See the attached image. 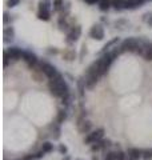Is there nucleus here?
Returning <instances> with one entry per match:
<instances>
[{"instance_id":"obj_1","label":"nucleus","mask_w":152,"mask_h":160,"mask_svg":"<svg viewBox=\"0 0 152 160\" xmlns=\"http://www.w3.org/2000/svg\"><path fill=\"white\" fill-rule=\"evenodd\" d=\"M49 91L53 96H58V98H65L69 95V88H68V84L65 83V80L63 78L62 73H58L53 79H49Z\"/></svg>"},{"instance_id":"obj_2","label":"nucleus","mask_w":152,"mask_h":160,"mask_svg":"<svg viewBox=\"0 0 152 160\" xmlns=\"http://www.w3.org/2000/svg\"><path fill=\"white\" fill-rule=\"evenodd\" d=\"M99 78H100V73H99V68H98V62L95 60L87 68V71H85V87L88 89H92L96 86V83H98Z\"/></svg>"},{"instance_id":"obj_3","label":"nucleus","mask_w":152,"mask_h":160,"mask_svg":"<svg viewBox=\"0 0 152 160\" xmlns=\"http://www.w3.org/2000/svg\"><path fill=\"white\" fill-rule=\"evenodd\" d=\"M114 60H115V58H114V55L111 52L104 53L103 56L96 60V62H98V68H99L100 76H103L104 73H107V71L109 69V67H111V64H112Z\"/></svg>"},{"instance_id":"obj_4","label":"nucleus","mask_w":152,"mask_h":160,"mask_svg":"<svg viewBox=\"0 0 152 160\" xmlns=\"http://www.w3.org/2000/svg\"><path fill=\"white\" fill-rule=\"evenodd\" d=\"M139 47V39L136 38H127L125 40H123L120 44V49L121 52H136Z\"/></svg>"},{"instance_id":"obj_5","label":"nucleus","mask_w":152,"mask_h":160,"mask_svg":"<svg viewBox=\"0 0 152 160\" xmlns=\"http://www.w3.org/2000/svg\"><path fill=\"white\" fill-rule=\"evenodd\" d=\"M39 68H40V71H42V73H44L48 79H53L59 73L58 69L55 68L52 64H49L47 62H40L39 63Z\"/></svg>"},{"instance_id":"obj_6","label":"nucleus","mask_w":152,"mask_h":160,"mask_svg":"<svg viewBox=\"0 0 152 160\" xmlns=\"http://www.w3.org/2000/svg\"><path fill=\"white\" fill-rule=\"evenodd\" d=\"M89 36L95 39V40H103L104 36H105V32H104V28L101 24H94L92 27L89 29Z\"/></svg>"},{"instance_id":"obj_7","label":"nucleus","mask_w":152,"mask_h":160,"mask_svg":"<svg viewBox=\"0 0 152 160\" xmlns=\"http://www.w3.org/2000/svg\"><path fill=\"white\" fill-rule=\"evenodd\" d=\"M103 135H104V129L99 128V129H96V131L88 133V136L84 139V143L85 144H95V143L100 142L101 138H103Z\"/></svg>"},{"instance_id":"obj_8","label":"nucleus","mask_w":152,"mask_h":160,"mask_svg":"<svg viewBox=\"0 0 152 160\" xmlns=\"http://www.w3.org/2000/svg\"><path fill=\"white\" fill-rule=\"evenodd\" d=\"M80 35H82V27L80 26H73L69 28L68 31V35H67V42L71 43V42H78Z\"/></svg>"},{"instance_id":"obj_9","label":"nucleus","mask_w":152,"mask_h":160,"mask_svg":"<svg viewBox=\"0 0 152 160\" xmlns=\"http://www.w3.org/2000/svg\"><path fill=\"white\" fill-rule=\"evenodd\" d=\"M24 52L22 48H19V47H9L7 49V53H8V56L11 58L12 60H20V59H23L24 58Z\"/></svg>"},{"instance_id":"obj_10","label":"nucleus","mask_w":152,"mask_h":160,"mask_svg":"<svg viewBox=\"0 0 152 160\" xmlns=\"http://www.w3.org/2000/svg\"><path fill=\"white\" fill-rule=\"evenodd\" d=\"M23 60L25 63H27V66L29 67V68H33L36 64H39V62H38V56L35 53H32V52H29V51H25L24 52V58H23Z\"/></svg>"},{"instance_id":"obj_11","label":"nucleus","mask_w":152,"mask_h":160,"mask_svg":"<svg viewBox=\"0 0 152 160\" xmlns=\"http://www.w3.org/2000/svg\"><path fill=\"white\" fill-rule=\"evenodd\" d=\"M3 38H4V42L9 43L15 39V29L13 27H6L3 31Z\"/></svg>"},{"instance_id":"obj_12","label":"nucleus","mask_w":152,"mask_h":160,"mask_svg":"<svg viewBox=\"0 0 152 160\" xmlns=\"http://www.w3.org/2000/svg\"><path fill=\"white\" fill-rule=\"evenodd\" d=\"M147 0H125V9H135L141 7Z\"/></svg>"},{"instance_id":"obj_13","label":"nucleus","mask_w":152,"mask_h":160,"mask_svg":"<svg viewBox=\"0 0 152 160\" xmlns=\"http://www.w3.org/2000/svg\"><path fill=\"white\" fill-rule=\"evenodd\" d=\"M119 38H114V39H111L109 40V42H107V43H105L104 44V47L103 48H101V51H100V53H107V52H109V49H111V47H114L115 46V44H118L119 43Z\"/></svg>"},{"instance_id":"obj_14","label":"nucleus","mask_w":152,"mask_h":160,"mask_svg":"<svg viewBox=\"0 0 152 160\" xmlns=\"http://www.w3.org/2000/svg\"><path fill=\"white\" fill-rule=\"evenodd\" d=\"M91 127H92V124H91V122H88V120L78 123V129H79L80 133H87L91 129Z\"/></svg>"},{"instance_id":"obj_15","label":"nucleus","mask_w":152,"mask_h":160,"mask_svg":"<svg viewBox=\"0 0 152 160\" xmlns=\"http://www.w3.org/2000/svg\"><path fill=\"white\" fill-rule=\"evenodd\" d=\"M63 59L65 60V62H73V60L76 59V52L71 48L65 49V51L63 52Z\"/></svg>"},{"instance_id":"obj_16","label":"nucleus","mask_w":152,"mask_h":160,"mask_svg":"<svg viewBox=\"0 0 152 160\" xmlns=\"http://www.w3.org/2000/svg\"><path fill=\"white\" fill-rule=\"evenodd\" d=\"M112 7V0H100L99 2V9L100 11H108V9Z\"/></svg>"},{"instance_id":"obj_17","label":"nucleus","mask_w":152,"mask_h":160,"mask_svg":"<svg viewBox=\"0 0 152 160\" xmlns=\"http://www.w3.org/2000/svg\"><path fill=\"white\" fill-rule=\"evenodd\" d=\"M69 11H71V3L69 2H65L63 8H62V11H60V18L65 19L69 15Z\"/></svg>"},{"instance_id":"obj_18","label":"nucleus","mask_w":152,"mask_h":160,"mask_svg":"<svg viewBox=\"0 0 152 160\" xmlns=\"http://www.w3.org/2000/svg\"><path fill=\"white\" fill-rule=\"evenodd\" d=\"M39 11H49L51 12V2L49 0H40L39 2Z\"/></svg>"},{"instance_id":"obj_19","label":"nucleus","mask_w":152,"mask_h":160,"mask_svg":"<svg viewBox=\"0 0 152 160\" xmlns=\"http://www.w3.org/2000/svg\"><path fill=\"white\" fill-rule=\"evenodd\" d=\"M112 7L116 9V11L125 9V0H112Z\"/></svg>"},{"instance_id":"obj_20","label":"nucleus","mask_w":152,"mask_h":160,"mask_svg":"<svg viewBox=\"0 0 152 160\" xmlns=\"http://www.w3.org/2000/svg\"><path fill=\"white\" fill-rule=\"evenodd\" d=\"M140 156H141V152L139 151V149H136V148L128 149V158H129L131 160H138Z\"/></svg>"},{"instance_id":"obj_21","label":"nucleus","mask_w":152,"mask_h":160,"mask_svg":"<svg viewBox=\"0 0 152 160\" xmlns=\"http://www.w3.org/2000/svg\"><path fill=\"white\" fill-rule=\"evenodd\" d=\"M38 18L40 20H44V22H48L51 19V12L49 11H39L38 12Z\"/></svg>"},{"instance_id":"obj_22","label":"nucleus","mask_w":152,"mask_h":160,"mask_svg":"<svg viewBox=\"0 0 152 160\" xmlns=\"http://www.w3.org/2000/svg\"><path fill=\"white\" fill-rule=\"evenodd\" d=\"M64 0H53L52 6H53V11H62V8L64 6Z\"/></svg>"},{"instance_id":"obj_23","label":"nucleus","mask_w":152,"mask_h":160,"mask_svg":"<svg viewBox=\"0 0 152 160\" xmlns=\"http://www.w3.org/2000/svg\"><path fill=\"white\" fill-rule=\"evenodd\" d=\"M53 149V144L52 143H49V142H45V143H43V146H42V151L43 152H51Z\"/></svg>"},{"instance_id":"obj_24","label":"nucleus","mask_w":152,"mask_h":160,"mask_svg":"<svg viewBox=\"0 0 152 160\" xmlns=\"http://www.w3.org/2000/svg\"><path fill=\"white\" fill-rule=\"evenodd\" d=\"M65 119H67V112H65V111H59V115H58V122H59V124L63 123Z\"/></svg>"},{"instance_id":"obj_25","label":"nucleus","mask_w":152,"mask_h":160,"mask_svg":"<svg viewBox=\"0 0 152 160\" xmlns=\"http://www.w3.org/2000/svg\"><path fill=\"white\" fill-rule=\"evenodd\" d=\"M115 26H116V28H120V29H124V27L123 26H128V23L125 22V20H123V19H120V20H118V22L115 23Z\"/></svg>"},{"instance_id":"obj_26","label":"nucleus","mask_w":152,"mask_h":160,"mask_svg":"<svg viewBox=\"0 0 152 160\" xmlns=\"http://www.w3.org/2000/svg\"><path fill=\"white\" fill-rule=\"evenodd\" d=\"M143 20H144L147 24H148V26H152V13H145Z\"/></svg>"},{"instance_id":"obj_27","label":"nucleus","mask_w":152,"mask_h":160,"mask_svg":"<svg viewBox=\"0 0 152 160\" xmlns=\"http://www.w3.org/2000/svg\"><path fill=\"white\" fill-rule=\"evenodd\" d=\"M19 3H20V0H8V2H7V7L13 8V7L19 6Z\"/></svg>"},{"instance_id":"obj_28","label":"nucleus","mask_w":152,"mask_h":160,"mask_svg":"<svg viewBox=\"0 0 152 160\" xmlns=\"http://www.w3.org/2000/svg\"><path fill=\"white\" fill-rule=\"evenodd\" d=\"M105 160H118L116 159V152H108L107 156H105Z\"/></svg>"},{"instance_id":"obj_29","label":"nucleus","mask_w":152,"mask_h":160,"mask_svg":"<svg viewBox=\"0 0 152 160\" xmlns=\"http://www.w3.org/2000/svg\"><path fill=\"white\" fill-rule=\"evenodd\" d=\"M9 58L8 56V53H7V51H4V67H8L9 66Z\"/></svg>"},{"instance_id":"obj_30","label":"nucleus","mask_w":152,"mask_h":160,"mask_svg":"<svg viewBox=\"0 0 152 160\" xmlns=\"http://www.w3.org/2000/svg\"><path fill=\"white\" fill-rule=\"evenodd\" d=\"M84 55H87V46H85V44H83V46H82V53H80V60H83Z\"/></svg>"},{"instance_id":"obj_31","label":"nucleus","mask_w":152,"mask_h":160,"mask_svg":"<svg viewBox=\"0 0 152 160\" xmlns=\"http://www.w3.org/2000/svg\"><path fill=\"white\" fill-rule=\"evenodd\" d=\"M143 159H144V160H149V159H152V151H145Z\"/></svg>"},{"instance_id":"obj_32","label":"nucleus","mask_w":152,"mask_h":160,"mask_svg":"<svg viewBox=\"0 0 152 160\" xmlns=\"http://www.w3.org/2000/svg\"><path fill=\"white\" fill-rule=\"evenodd\" d=\"M59 51H58V48H49V49H47V53H49V55H56Z\"/></svg>"},{"instance_id":"obj_33","label":"nucleus","mask_w":152,"mask_h":160,"mask_svg":"<svg viewBox=\"0 0 152 160\" xmlns=\"http://www.w3.org/2000/svg\"><path fill=\"white\" fill-rule=\"evenodd\" d=\"M124 158H125V155L123 152H116V159L118 160H124Z\"/></svg>"},{"instance_id":"obj_34","label":"nucleus","mask_w":152,"mask_h":160,"mask_svg":"<svg viewBox=\"0 0 152 160\" xmlns=\"http://www.w3.org/2000/svg\"><path fill=\"white\" fill-rule=\"evenodd\" d=\"M3 16H4V18H3V22H4V24H7V23L9 22V15H8L7 12H4V13H3Z\"/></svg>"},{"instance_id":"obj_35","label":"nucleus","mask_w":152,"mask_h":160,"mask_svg":"<svg viewBox=\"0 0 152 160\" xmlns=\"http://www.w3.org/2000/svg\"><path fill=\"white\" fill-rule=\"evenodd\" d=\"M59 151L62 152V153H65V152H67V147H65V146H60L59 147Z\"/></svg>"},{"instance_id":"obj_36","label":"nucleus","mask_w":152,"mask_h":160,"mask_svg":"<svg viewBox=\"0 0 152 160\" xmlns=\"http://www.w3.org/2000/svg\"><path fill=\"white\" fill-rule=\"evenodd\" d=\"M100 0H85V3H88V4H95V3H98L99 4Z\"/></svg>"},{"instance_id":"obj_37","label":"nucleus","mask_w":152,"mask_h":160,"mask_svg":"<svg viewBox=\"0 0 152 160\" xmlns=\"http://www.w3.org/2000/svg\"><path fill=\"white\" fill-rule=\"evenodd\" d=\"M148 2H152V0H148Z\"/></svg>"}]
</instances>
